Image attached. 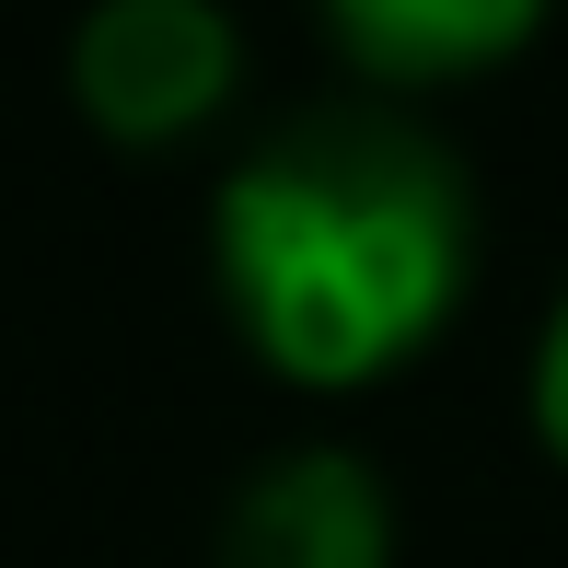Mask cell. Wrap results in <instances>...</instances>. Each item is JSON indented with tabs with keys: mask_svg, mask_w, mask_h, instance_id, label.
Masks as SVG:
<instances>
[{
	"mask_svg": "<svg viewBox=\"0 0 568 568\" xmlns=\"http://www.w3.org/2000/svg\"><path fill=\"white\" fill-rule=\"evenodd\" d=\"M210 278L232 337L302 395H359L464 314L476 186L418 116L314 105L255 140L210 197Z\"/></svg>",
	"mask_w": 568,
	"mask_h": 568,
	"instance_id": "6da1fadb",
	"label": "cell"
},
{
	"mask_svg": "<svg viewBox=\"0 0 568 568\" xmlns=\"http://www.w3.org/2000/svg\"><path fill=\"white\" fill-rule=\"evenodd\" d=\"M523 406H534V442L568 464V302L546 314V337H534V383H523Z\"/></svg>",
	"mask_w": 568,
	"mask_h": 568,
	"instance_id": "5b68a950",
	"label": "cell"
},
{
	"mask_svg": "<svg viewBox=\"0 0 568 568\" xmlns=\"http://www.w3.org/2000/svg\"><path fill=\"white\" fill-rule=\"evenodd\" d=\"M325 36L359 82L442 93V82H476V70H510L546 36V0H325Z\"/></svg>",
	"mask_w": 568,
	"mask_h": 568,
	"instance_id": "277c9868",
	"label": "cell"
},
{
	"mask_svg": "<svg viewBox=\"0 0 568 568\" xmlns=\"http://www.w3.org/2000/svg\"><path fill=\"white\" fill-rule=\"evenodd\" d=\"M232 70H244V36L221 0H93L70 23V105L116 151L197 140L232 105Z\"/></svg>",
	"mask_w": 568,
	"mask_h": 568,
	"instance_id": "7a4b0ae2",
	"label": "cell"
},
{
	"mask_svg": "<svg viewBox=\"0 0 568 568\" xmlns=\"http://www.w3.org/2000/svg\"><path fill=\"white\" fill-rule=\"evenodd\" d=\"M210 557L221 568H395V487H383V464L348 453V442L267 453L244 487H232Z\"/></svg>",
	"mask_w": 568,
	"mask_h": 568,
	"instance_id": "3957f363",
	"label": "cell"
}]
</instances>
